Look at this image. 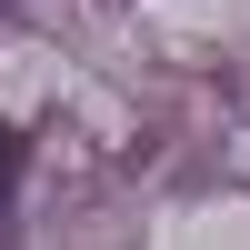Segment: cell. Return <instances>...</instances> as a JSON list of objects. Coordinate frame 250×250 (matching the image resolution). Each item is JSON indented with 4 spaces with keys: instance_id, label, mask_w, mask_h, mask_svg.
I'll use <instances>...</instances> for the list:
<instances>
[{
    "instance_id": "obj_1",
    "label": "cell",
    "mask_w": 250,
    "mask_h": 250,
    "mask_svg": "<svg viewBox=\"0 0 250 250\" xmlns=\"http://www.w3.org/2000/svg\"><path fill=\"white\" fill-rule=\"evenodd\" d=\"M20 170H30V130H0V240H10V200H20Z\"/></svg>"
}]
</instances>
